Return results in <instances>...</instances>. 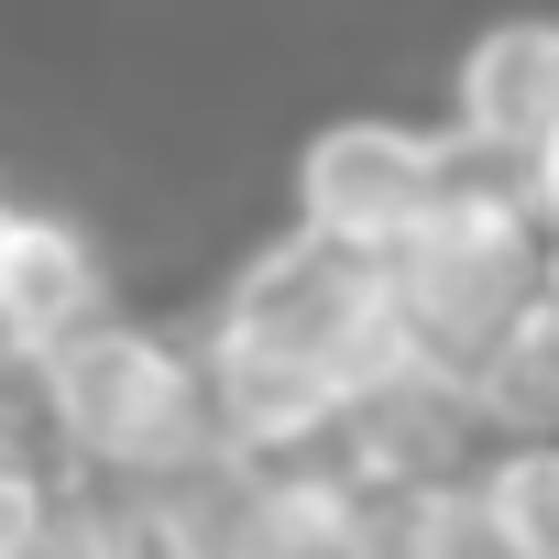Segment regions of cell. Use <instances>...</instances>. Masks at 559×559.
Here are the masks:
<instances>
[{"label":"cell","instance_id":"7a4b0ae2","mask_svg":"<svg viewBox=\"0 0 559 559\" xmlns=\"http://www.w3.org/2000/svg\"><path fill=\"white\" fill-rule=\"evenodd\" d=\"M34 373V417L56 428V450H78L88 472H121V483H176L187 461H209V384H198V352L165 341V330H78L56 352L23 362Z\"/></svg>","mask_w":559,"mask_h":559},{"label":"cell","instance_id":"52a82bcc","mask_svg":"<svg viewBox=\"0 0 559 559\" xmlns=\"http://www.w3.org/2000/svg\"><path fill=\"white\" fill-rule=\"evenodd\" d=\"M99 319H110V252L88 241V219L23 209L12 241H0V330H12L23 362H34V352H56V341H78Z\"/></svg>","mask_w":559,"mask_h":559},{"label":"cell","instance_id":"3957f363","mask_svg":"<svg viewBox=\"0 0 559 559\" xmlns=\"http://www.w3.org/2000/svg\"><path fill=\"white\" fill-rule=\"evenodd\" d=\"M450 165H461V143L428 132V121H384V110L319 121L297 143V230L352 241V252L384 263L428 230V209L450 198Z\"/></svg>","mask_w":559,"mask_h":559},{"label":"cell","instance_id":"4fadbf2b","mask_svg":"<svg viewBox=\"0 0 559 559\" xmlns=\"http://www.w3.org/2000/svg\"><path fill=\"white\" fill-rule=\"evenodd\" d=\"M121 559H187V548H176V526L154 504H121Z\"/></svg>","mask_w":559,"mask_h":559},{"label":"cell","instance_id":"277c9868","mask_svg":"<svg viewBox=\"0 0 559 559\" xmlns=\"http://www.w3.org/2000/svg\"><path fill=\"white\" fill-rule=\"evenodd\" d=\"M384 319V263L352 252V241H319V230H274L230 263L219 286V341H252V352H297V362H330Z\"/></svg>","mask_w":559,"mask_h":559},{"label":"cell","instance_id":"5b68a950","mask_svg":"<svg viewBox=\"0 0 559 559\" xmlns=\"http://www.w3.org/2000/svg\"><path fill=\"white\" fill-rule=\"evenodd\" d=\"M198 384H209V439L252 472H297V461H330L341 428H352V395L330 362H297V352H252V341H198Z\"/></svg>","mask_w":559,"mask_h":559},{"label":"cell","instance_id":"7c38bea8","mask_svg":"<svg viewBox=\"0 0 559 559\" xmlns=\"http://www.w3.org/2000/svg\"><path fill=\"white\" fill-rule=\"evenodd\" d=\"M515 198H526V219H537V241H559V132L515 165Z\"/></svg>","mask_w":559,"mask_h":559},{"label":"cell","instance_id":"5bb4252c","mask_svg":"<svg viewBox=\"0 0 559 559\" xmlns=\"http://www.w3.org/2000/svg\"><path fill=\"white\" fill-rule=\"evenodd\" d=\"M537 297L559 308V241H537Z\"/></svg>","mask_w":559,"mask_h":559},{"label":"cell","instance_id":"6da1fadb","mask_svg":"<svg viewBox=\"0 0 559 559\" xmlns=\"http://www.w3.org/2000/svg\"><path fill=\"white\" fill-rule=\"evenodd\" d=\"M384 297L428 362V384H472L483 352L537 308V219L515 198V165H483L461 154L450 165V198L428 209V230L406 252H384Z\"/></svg>","mask_w":559,"mask_h":559},{"label":"cell","instance_id":"8992f818","mask_svg":"<svg viewBox=\"0 0 559 559\" xmlns=\"http://www.w3.org/2000/svg\"><path fill=\"white\" fill-rule=\"evenodd\" d=\"M439 132L461 154H483V165H526L559 132V12L483 23L450 67V121Z\"/></svg>","mask_w":559,"mask_h":559},{"label":"cell","instance_id":"2e32d148","mask_svg":"<svg viewBox=\"0 0 559 559\" xmlns=\"http://www.w3.org/2000/svg\"><path fill=\"white\" fill-rule=\"evenodd\" d=\"M12 219H23V209H12V198H0V241H12Z\"/></svg>","mask_w":559,"mask_h":559},{"label":"cell","instance_id":"9c48e42d","mask_svg":"<svg viewBox=\"0 0 559 559\" xmlns=\"http://www.w3.org/2000/svg\"><path fill=\"white\" fill-rule=\"evenodd\" d=\"M373 559H526L483 483H428V493H373Z\"/></svg>","mask_w":559,"mask_h":559},{"label":"cell","instance_id":"30bf717a","mask_svg":"<svg viewBox=\"0 0 559 559\" xmlns=\"http://www.w3.org/2000/svg\"><path fill=\"white\" fill-rule=\"evenodd\" d=\"M472 483L526 559H559V439H504V450L472 461Z\"/></svg>","mask_w":559,"mask_h":559},{"label":"cell","instance_id":"ba28073f","mask_svg":"<svg viewBox=\"0 0 559 559\" xmlns=\"http://www.w3.org/2000/svg\"><path fill=\"white\" fill-rule=\"evenodd\" d=\"M461 406H472V439H559V308L537 297L493 352H483V373L461 384Z\"/></svg>","mask_w":559,"mask_h":559},{"label":"cell","instance_id":"9a60e30c","mask_svg":"<svg viewBox=\"0 0 559 559\" xmlns=\"http://www.w3.org/2000/svg\"><path fill=\"white\" fill-rule=\"evenodd\" d=\"M0 373H23V341H12V330H0Z\"/></svg>","mask_w":559,"mask_h":559},{"label":"cell","instance_id":"8fae6325","mask_svg":"<svg viewBox=\"0 0 559 559\" xmlns=\"http://www.w3.org/2000/svg\"><path fill=\"white\" fill-rule=\"evenodd\" d=\"M0 559H121V504L88 493V483H56V504L34 515V537L0 548Z\"/></svg>","mask_w":559,"mask_h":559}]
</instances>
